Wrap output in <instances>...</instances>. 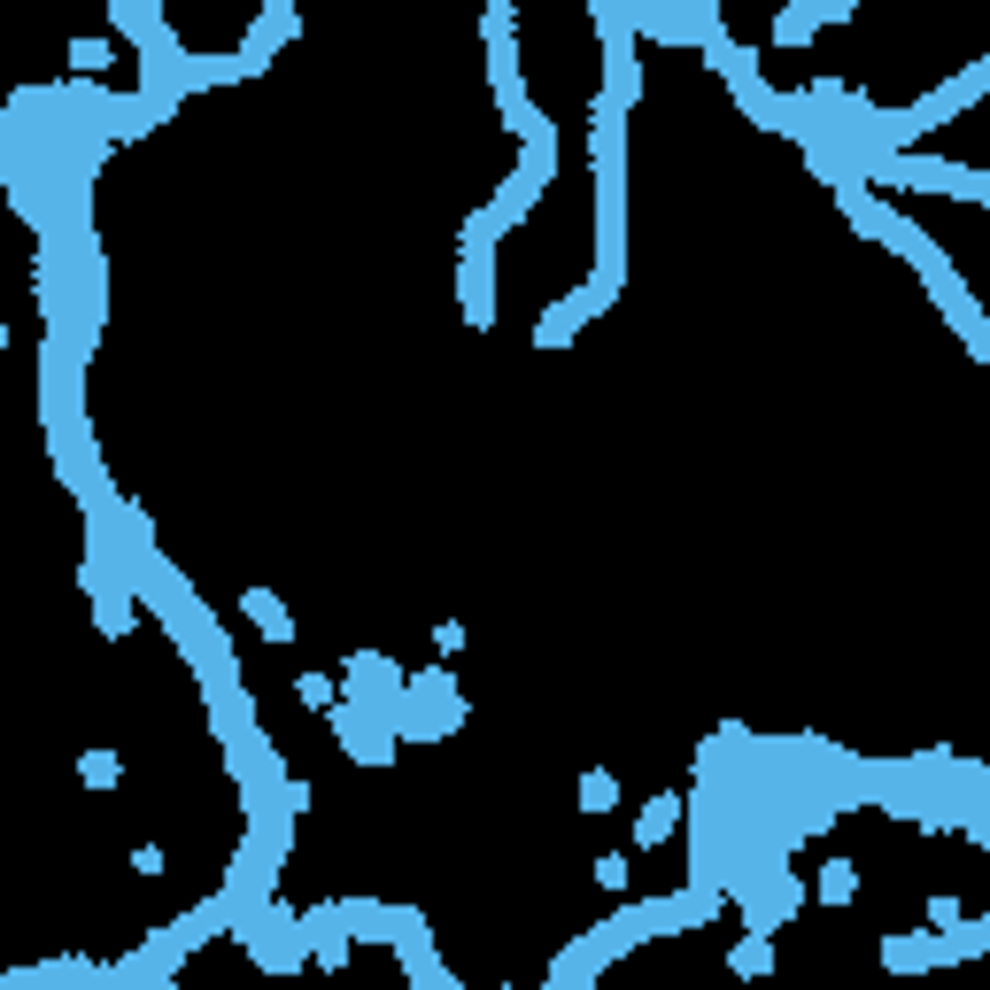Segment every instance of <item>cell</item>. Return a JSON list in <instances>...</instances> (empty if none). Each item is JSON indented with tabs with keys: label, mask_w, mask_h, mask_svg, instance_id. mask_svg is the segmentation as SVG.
Wrapping results in <instances>:
<instances>
[{
	"label": "cell",
	"mask_w": 990,
	"mask_h": 990,
	"mask_svg": "<svg viewBox=\"0 0 990 990\" xmlns=\"http://www.w3.org/2000/svg\"><path fill=\"white\" fill-rule=\"evenodd\" d=\"M0 349H8V325H0Z\"/></svg>",
	"instance_id": "8992f818"
},
{
	"label": "cell",
	"mask_w": 990,
	"mask_h": 990,
	"mask_svg": "<svg viewBox=\"0 0 990 990\" xmlns=\"http://www.w3.org/2000/svg\"><path fill=\"white\" fill-rule=\"evenodd\" d=\"M240 612L256 619V635H271V642H287V635H294L287 604H279V596H263V588H248V596H240Z\"/></svg>",
	"instance_id": "6da1fadb"
},
{
	"label": "cell",
	"mask_w": 990,
	"mask_h": 990,
	"mask_svg": "<svg viewBox=\"0 0 990 990\" xmlns=\"http://www.w3.org/2000/svg\"><path fill=\"white\" fill-rule=\"evenodd\" d=\"M836 16H844L836 0H828V8H782V24H774V39H782V47H797V39H813V31H820V24H836Z\"/></svg>",
	"instance_id": "7a4b0ae2"
},
{
	"label": "cell",
	"mask_w": 990,
	"mask_h": 990,
	"mask_svg": "<svg viewBox=\"0 0 990 990\" xmlns=\"http://www.w3.org/2000/svg\"><path fill=\"white\" fill-rule=\"evenodd\" d=\"M766 967H774V944H766V929H751L735 944V975H766Z\"/></svg>",
	"instance_id": "3957f363"
},
{
	"label": "cell",
	"mask_w": 990,
	"mask_h": 990,
	"mask_svg": "<svg viewBox=\"0 0 990 990\" xmlns=\"http://www.w3.org/2000/svg\"><path fill=\"white\" fill-rule=\"evenodd\" d=\"M681 820V797H658L650 813H642V844H666V828Z\"/></svg>",
	"instance_id": "277c9868"
},
{
	"label": "cell",
	"mask_w": 990,
	"mask_h": 990,
	"mask_svg": "<svg viewBox=\"0 0 990 990\" xmlns=\"http://www.w3.org/2000/svg\"><path fill=\"white\" fill-rule=\"evenodd\" d=\"M581 797H588V813H604V805H612V774L596 766V774H588V782H581Z\"/></svg>",
	"instance_id": "5b68a950"
}]
</instances>
